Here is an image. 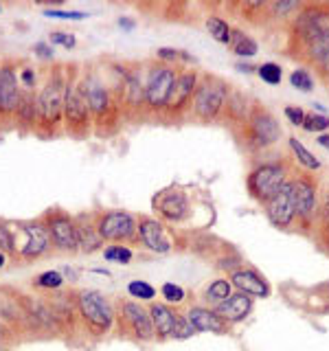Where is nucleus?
Wrapping results in <instances>:
<instances>
[{"label": "nucleus", "instance_id": "nucleus-15", "mask_svg": "<svg viewBox=\"0 0 329 351\" xmlns=\"http://www.w3.org/2000/svg\"><path fill=\"white\" fill-rule=\"evenodd\" d=\"M154 208H156V213L162 219H167V222H182V219L189 215V197L180 189L160 191L154 197Z\"/></svg>", "mask_w": 329, "mask_h": 351}, {"label": "nucleus", "instance_id": "nucleus-6", "mask_svg": "<svg viewBox=\"0 0 329 351\" xmlns=\"http://www.w3.org/2000/svg\"><path fill=\"white\" fill-rule=\"evenodd\" d=\"M175 80H178V71L171 64H151L145 77V104L151 110H162L171 95Z\"/></svg>", "mask_w": 329, "mask_h": 351}, {"label": "nucleus", "instance_id": "nucleus-23", "mask_svg": "<svg viewBox=\"0 0 329 351\" xmlns=\"http://www.w3.org/2000/svg\"><path fill=\"white\" fill-rule=\"evenodd\" d=\"M149 316H151V325H154V336L158 340L171 338L173 323H175V312L171 307L167 303H151Z\"/></svg>", "mask_w": 329, "mask_h": 351}, {"label": "nucleus", "instance_id": "nucleus-31", "mask_svg": "<svg viewBox=\"0 0 329 351\" xmlns=\"http://www.w3.org/2000/svg\"><path fill=\"white\" fill-rule=\"evenodd\" d=\"M303 130L310 134H325V130H329V117L321 112H305Z\"/></svg>", "mask_w": 329, "mask_h": 351}, {"label": "nucleus", "instance_id": "nucleus-2", "mask_svg": "<svg viewBox=\"0 0 329 351\" xmlns=\"http://www.w3.org/2000/svg\"><path fill=\"white\" fill-rule=\"evenodd\" d=\"M235 136L252 156H261V154H266L270 147H274L281 141L283 130L272 110L266 104L252 99L250 112L244 123L235 128Z\"/></svg>", "mask_w": 329, "mask_h": 351}, {"label": "nucleus", "instance_id": "nucleus-41", "mask_svg": "<svg viewBox=\"0 0 329 351\" xmlns=\"http://www.w3.org/2000/svg\"><path fill=\"white\" fill-rule=\"evenodd\" d=\"M158 60H164V64L175 62V60H186L191 62V58L184 51H175V49H158Z\"/></svg>", "mask_w": 329, "mask_h": 351}, {"label": "nucleus", "instance_id": "nucleus-40", "mask_svg": "<svg viewBox=\"0 0 329 351\" xmlns=\"http://www.w3.org/2000/svg\"><path fill=\"white\" fill-rule=\"evenodd\" d=\"M283 114L288 119V123L294 128H303V121H305V110L301 106H285L283 108Z\"/></svg>", "mask_w": 329, "mask_h": 351}, {"label": "nucleus", "instance_id": "nucleus-32", "mask_svg": "<svg viewBox=\"0 0 329 351\" xmlns=\"http://www.w3.org/2000/svg\"><path fill=\"white\" fill-rule=\"evenodd\" d=\"M314 233L329 235V191L321 193V204H318V215H316Z\"/></svg>", "mask_w": 329, "mask_h": 351}, {"label": "nucleus", "instance_id": "nucleus-44", "mask_svg": "<svg viewBox=\"0 0 329 351\" xmlns=\"http://www.w3.org/2000/svg\"><path fill=\"white\" fill-rule=\"evenodd\" d=\"M49 18H62V20H82L86 18V14H82V11H60V9H49L44 11Z\"/></svg>", "mask_w": 329, "mask_h": 351}, {"label": "nucleus", "instance_id": "nucleus-45", "mask_svg": "<svg viewBox=\"0 0 329 351\" xmlns=\"http://www.w3.org/2000/svg\"><path fill=\"white\" fill-rule=\"evenodd\" d=\"M51 42L53 44H62V47H66V49H73L75 47V36H73V33L58 31V33H51Z\"/></svg>", "mask_w": 329, "mask_h": 351}, {"label": "nucleus", "instance_id": "nucleus-38", "mask_svg": "<svg viewBox=\"0 0 329 351\" xmlns=\"http://www.w3.org/2000/svg\"><path fill=\"white\" fill-rule=\"evenodd\" d=\"M160 294L167 303H182L184 301V290L175 283H164L160 288Z\"/></svg>", "mask_w": 329, "mask_h": 351}, {"label": "nucleus", "instance_id": "nucleus-8", "mask_svg": "<svg viewBox=\"0 0 329 351\" xmlns=\"http://www.w3.org/2000/svg\"><path fill=\"white\" fill-rule=\"evenodd\" d=\"M263 206L268 222L279 228V230H296V215H294V204H292V184L290 180L285 182L281 189L274 193Z\"/></svg>", "mask_w": 329, "mask_h": 351}, {"label": "nucleus", "instance_id": "nucleus-39", "mask_svg": "<svg viewBox=\"0 0 329 351\" xmlns=\"http://www.w3.org/2000/svg\"><path fill=\"white\" fill-rule=\"evenodd\" d=\"M103 257H106L108 261L127 263V261L132 259V250H130V248H125V246H110V248H106Z\"/></svg>", "mask_w": 329, "mask_h": 351}, {"label": "nucleus", "instance_id": "nucleus-34", "mask_svg": "<svg viewBox=\"0 0 329 351\" xmlns=\"http://www.w3.org/2000/svg\"><path fill=\"white\" fill-rule=\"evenodd\" d=\"M257 75L261 77V82H266L270 86H277L283 80V69L279 64H274V62H266V64H261L257 69Z\"/></svg>", "mask_w": 329, "mask_h": 351}, {"label": "nucleus", "instance_id": "nucleus-29", "mask_svg": "<svg viewBox=\"0 0 329 351\" xmlns=\"http://www.w3.org/2000/svg\"><path fill=\"white\" fill-rule=\"evenodd\" d=\"M206 31L211 33V38L219 44H226L230 42V36H233V27L228 25L224 18L219 16H208L206 18Z\"/></svg>", "mask_w": 329, "mask_h": 351}, {"label": "nucleus", "instance_id": "nucleus-35", "mask_svg": "<svg viewBox=\"0 0 329 351\" xmlns=\"http://www.w3.org/2000/svg\"><path fill=\"white\" fill-rule=\"evenodd\" d=\"M197 332L193 329V325L189 323V318H186L184 314H178L175 312V323H173V332H171V338L173 340H186L195 336Z\"/></svg>", "mask_w": 329, "mask_h": 351}, {"label": "nucleus", "instance_id": "nucleus-13", "mask_svg": "<svg viewBox=\"0 0 329 351\" xmlns=\"http://www.w3.org/2000/svg\"><path fill=\"white\" fill-rule=\"evenodd\" d=\"M80 312L88 323L97 329H108L112 325V307L103 294L95 290H86L80 294Z\"/></svg>", "mask_w": 329, "mask_h": 351}, {"label": "nucleus", "instance_id": "nucleus-17", "mask_svg": "<svg viewBox=\"0 0 329 351\" xmlns=\"http://www.w3.org/2000/svg\"><path fill=\"white\" fill-rule=\"evenodd\" d=\"M136 233L143 241V246L151 252H158V255H164V252L171 250V239L167 237V230L158 222V219L143 215L136 222Z\"/></svg>", "mask_w": 329, "mask_h": 351}, {"label": "nucleus", "instance_id": "nucleus-48", "mask_svg": "<svg viewBox=\"0 0 329 351\" xmlns=\"http://www.w3.org/2000/svg\"><path fill=\"white\" fill-rule=\"evenodd\" d=\"M36 51H40V55H42V58H51V49L47 47V44H36Z\"/></svg>", "mask_w": 329, "mask_h": 351}, {"label": "nucleus", "instance_id": "nucleus-52", "mask_svg": "<svg viewBox=\"0 0 329 351\" xmlns=\"http://www.w3.org/2000/svg\"><path fill=\"white\" fill-rule=\"evenodd\" d=\"M3 266H5V255L0 252V268H3Z\"/></svg>", "mask_w": 329, "mask_h": 351}, {"label": "nucleus", "instance_id": "nucleus-14", "mask_svg": "<svg viewBox=\"0 0 329 351\" xmlns=\"http://www.w3.org/2000/svg\"><path fill=\"white\" fill-rule=\"evenodd\" d=\"M230 285L237 288V292H244L252 299H268L272 294V288L268 279L263 274L250 266H239L237 270L230 272Z\"/></svg>", "mask_w": 329, "mask_h": 351}, {"label": "nucleus", "instance_id": "nucleus-22", "mask_svg": "<svg viewBox=\"0 0 329 351\" xmlns=\"http://www.w3.org/2000/svg\"><path fill=\"white\" fill-rule=\"evenodd\" d=\"M86 99H88V108H90V112L95 117H103L108 114V110H110V90L106 88V84L99 80V77H90L86 84Z\"/></svg>", "mask_w": 329, "mask_h": 351}, {"label": "nucleus", "instance_id": "nucleus-43", "mask_svg": "<svg viewBox=\"0 0 329 351\" xmlns=\"http://www.w3.org/2000/svg\"><path fill=\"white\" fill-rule=\"evenodd\" d=\"M314 71H316V80L321 82L327 88V90H329V53L325 55V60L318 64Z\"/></svg>", "mask_w": 329, "mask_h": 351}, {"label": "nucleus", "instance_id": "nucleus-47", "mask_svg": "<svg viewBox=\"0 0 329 351\" xmlns=\"http://www.w3.org/2000/svg\"><path fill=\"white\" fill-rule=\"evenodd\" d=\"M22 82H25L27 88H33V84H36V77H33V73L27 69V71H22Z\"/></svg>", "mask_w": 329, "mask_h": 351}, {"label": "nucleus", "instance_id": "nucleus-37", "mask_svg": "<svg viewBox=\"0 0 329 351\" xmlns=\"http://www.w3.org/2000/svg\"><path fill=\"white\" fill-rule=\"evenodd\" d=\"M36 283L40 285V288H49V290H55V288H60V285L64 283V277H62L60 272L49 270V272H42L40 277L36 279Z\"/></svg>", "mask_w": 329, "mask_h": 351}, {"label": "nucleus", "instance_id": "nucleus-46", "mask_svg": "<svg viewBox=\"0 0 329 351\" xmlns=\"http://www.w3.org/2000/svg\"><path fill=\"white\" fill-rule=\"evenodd\" d=\"M312 239L318 244V248H321L325 255H329V235H323V233H314Z\"/></svg>", "mask_w": 329, "mask_h": 351}, {"label": "nucleus", "instance_id": "nucleus-26", "mask_svg": "<svg viewBox=\"0 0 329 351\" xmlns=\"http://www.w3.org/2000/svg\"><path fill=\"white\" fill-rule=\"evenodd\" d=\"M288 145H290V149H292V154H294V162L299 165V167H303L305 171H312V173H314V171H318V169L323 167V162L318 160V158L314 156V154H312L310 149H307L296 136H290V138H288Z\"/></svg>", "mask_w": 329, "mask_h": 351}, {"label": "nucleus", "instance_id": "nucleus-42", "mask_svg": "<svg viewBox=\"0 0 329 351\" xmlns=\"http://www.w3.org/2000/svg\"><path fill=\"white\" fill-rule=\"evenodd\" d=\"M14 250V233L5 226V224H0V252H11Z\"/></svg>", "mask_w": 329, "mask_h": 351}, {"label": "nucleus", "instance_id": "nucleus-9", "mask_svg": "<svg viewBox=\"0 0 329 351\" xmlns=\"http://www.w3.org/2000/svg\"><path fill=\"white\" fill-rule=\"evenodd\" d=\"M64 117L69 130H84L88 125V117H90V108H88L86 88L82 82L71 80L66 82L64 88Z\"/></svg>", "mask_w": 329, "mask_h": 351}, {"label": "nucleus", "instance_id": "nucleus-28", "mask_svg": "<svg viewBox=\"0 0 329 351\" xmlns=\"http://www.w3.org/2000/svg\"><path fill=\"white\" fill-rule=\"evenodd\" d=\"M101 235H99L97 226L90 224H77V244L82 246V250L86 252H95L99 246H101Z\"/></svg>", "mask_w": 329, "mask_h": 351}, {"label": "nucleus", "instance_id": "nucleus-1", "mask_svg": "<svg viewBox=\"0 0 329 351\" xmlns=\"http://www.w3.org/2000/svg\"><path fill=\"white\" fill-rule=\"evenodd\" d=\"M283 53L314 71L329 53V3H303L285 31Z\"/></svg>", "mask_w": 329, "mask_h": 351}, {"label": "nucleus", "instance_id": "nucleus-11", "mask_svg": "<svg viewBox=\"0 0 329 351\" xmlns=\"http://www.w3.org/2000/svg\"><path fill=\"white\" fill-rule=\"evenodd\" d=\"M51 237L47 226L42 224H20L14 235V248L20 250L22 257H40L49 250Z\"/></svg>", "mask_w": 329, "mask_h": 351}, {"label": "nucleus", "instance_id": "nucleus-51", "mask_svg": "<svg viewBox=\"0 0 329 351\" xmlns=\"http://www.w3.org/2000/svg\"><path fill=\"white\" fill-rule=\"evenodd\" d=\"M7 334V327H5V323L3 321H0V338H3Z\"/></svg>", "mask_w": 329, "mask_h": 351}, {"label": "nucleus", "instance_id": "nucleus-19", "mask_svg": "<svg viewBox=\"0 0 329 351\" xmlns=\"http://www.w3.org/2000/svg\"><path fill=\"white\" fill-rule=\"evenodd\" d=\"M252 305H255V299H252V296H248L244 292H233L226 301H222L217 307H213V310L222 316L224 323L235 325V323L246 321L248 314L252 312Z\"/></svg>", "mask_w": 329, "mask_h": 351}, {"label": "nucleus", "instance_id": "nucleus-27", "mask_svg": "<svg viewBox=\"0 0 329 351\" xmlns=\"http://www.w3.org/2000/svg\"><path fill=\"white\" fill-rule=\"evenodd\" d=\"M230 294H233V285H230V281L228 279H215L206 285L204 303H206V307H217L222 301H226Z\"/></svg>", "mask_w": 329, "mask_h": 351}, {"label": "nucleus", "instance_id": "nucleus-50", "mask_svg": "<svg viewBox=\"0 0 329 351\" xmlns=\"http://www.w3.org/2000/svg\"><path fill=\"white\" fill-rule=\"evenodd\" d=\"M237 71H239V73H252L255 69H252L250 64H237Z\"/></svg>", "mask_w": 329, "mask_h": 351}, {"label": "nucleus", "instance_id": "nucleus-49", "mask_svg": "<svg viewBox=\"0 0 329 351\" xmlns=\"http://www.w3.org/2000/svg\"><path fill=\"white\" fill-rule=\"evenodd\" d=\"M318 145L321 147H325V149H329V134H318Z\"/></svg>", "mask_w": 329, "mask_h": 351}, {"label": "nucleus", "instance_id": "nucleus-16", "mask_svg": "<svg viewBox=\"0 0 329 351\" xmlns=\"http://www.w3.org/2000/svg\"><path fill=\"white\" fill-rule=\"evenodd\" d=\"M49 237L60 250H77V222L64 213H49L47 217Z\"/></svg>", "mask_w": 329, "mask_h": 351}, {"label": "nucleus", "instance_id": "nucleus-12", "mask_svg": "<svg viewBox=\"0 0 329 351\" xmlns=\"http://www.w3.org/2000/svg\"><path fill=\"white\" fill-rule=\"evenodd\" d=\"M97 230L106 241H130L136 235V219L125 211H110L99 217Z\"/></svg>", "mask_w": 329, "mask_h": 351}, {"label": "nucleus", "instance_id": "nucleus-24", "mask_svg": "<svg viewBox=\"0 0 329 351\" xmlns=\"http://www.w3.org/2000/svg\"><path fill=\"white\" fill-rule=\"evenodd\" d=\"M250 106H252V99H248L239 88H230V95H228V101L224 108V114L233 121L235 128H239L241 123L246 121L248 112H250Z\"/></svg>", "mask_w": 329, "mask_h": 351}, {"label": "nucleus", "instance_id": "nucleus-5", "mask_svg": "<svg viewBox=\"0 0 329 351\" xmlns=\"http://www.w3.org/2000/svg\"><path fill=\"white\" fill-rule=\"evenodd\" d=\"M230 86L226 80L217 75H204L197 82L193 101H191V114L200 121V123H211L224 114V108L230 95Z\"/></svg>", "mask_w": 329, "mask_h": 351}, {"label": "nucleus", "instance_id": "nucleus-3", "mask_svg": "<svg viewBox=\"0 0 329 351\" xmlns=\"http://www.w3.org/2000/svg\"><path fill=\"white\" fill-rule=\"evenodd\" d=\"M255 165L250 167L246 176V186L252 200H257L259 204H266L270 197L277 193L281 186L290 180V176L296 167L294 158L288 156H257Z\"/></svg>", "mask_w": 329, "mask_h": 351}, {"label": "nucleus", "instance_id": "nucleus-4", "mask_svg": "<svg viewBox=\"0 0 329 351\" xmlns=\"http://www.w3.org/2000/svg\"><path fill=\"white\" fill-rule=\"evenodd\" d=\"M292 184V204L296 215V230L305 237L314 235L318 204H321V184L312 171L301 169L299 165L294 167L290 176Z\"/></svg>", "mask_w": 329, "mask_h": 351}, {"label": "nucleus", "instance_id": "nucleus-20", "mask_svg": "<svg viewBox=\"0 0 329 351\" xmlns=\"http://www.w3.org/2000/svg\"><path fill=\"white\" fill-rule=\"evenodd\" d=\"M20 95L16 71L11 66H3L0 69V114L16 112L20 106Z\"/></svg>", "mask_w": 329, "mask_h": 351}, {"label": "nucleus", "instance_id": "nucleus-33", "mask_svg": "<svg viewBox=\"0 0 329 351\" xmlns=\"http://www.w3.org/2000/svg\"><path fill=\"white\" fill-rule=\"evenodd\" d=\"M290 84L294 88H299V90H303V93H310V90H314V75H312V71H307V69H303V66H299L296 71H292Z\"/></svg>", "mask_w": 329, "mask_h": 351}, {"label": "nucleus", "instance_id": "nucleus-30", "mask_svg": "<svg viewBox=\"0 0 329 351\" xmlns=\"http://www.w3.org/2000/svg\"><path fill=\"white\" fill-rule=\"evenodd\" d=\"M18 117H20V123L25 125H33L36 123V114H38V101L33 99L31 95H20V106H18Z\"/></svg>", "mask_w": 329, "mask_h": 351}, {"label": "nucleus", "instance_id": "nucleus-7", "mask_svg": "<svg viewBox=\"0 0 329 351\" xmlns=\"http://www.w3.org/2000/svg\"><path fill=\"white\" fill-rule=\"evenodd\" d=\"M64 88L66 84L62 80V73H53L49 77V82L44 84L38 97V117L42 125L55 128L60 123V119L64 114Z\"/></svg>", "mask_w": 329, "mask_h": 351}, {"label": "nucleus", "instance_id": "nucleus-21", "mask_svg": "<svg viewBox=\"0 0 329 351\" xmlns=\"http://www.w3.org/2000/svg\"><path fill=\"white\" fill-rule=\"evenodd\" d=\"M123 318L132 327V332H134L136 338H141V340H151L154 338V325H151L149 310H145L141 303L125 301L123 303Z\"/></svg>", "mask_w": 329, "mask_h": 351}, {"label": "nucleus", "instance_id": "nucleus-25", "mask_svg": "<svg viewBox=\"0 0 329 351\" xmlns=\"http://www.w3.org/2000/svg\"><path fill=\"white\" fill-rule=\"evenodd\" d=\"M228 49L233 51V55H237V58H255V55L259 53V44H257L255 38L248 36L246 31L233 29V36H230Z\"/></svg>", "mask_w": 329, "mask_h": 351}, {"label": "nucleus", "instance_id": "nucleus-36", "mask_svg": "<svg viewBox=\"0 0 329 351\" xmlns=\"http://www.w3.org/2000/svg\"><path fill=\"white\" fill-rule=\"evenodd\" d=\"M127 292H130L132 299H141V301H149L156 296V290H154L147 281H130Z\"/></svg>", "mask_w": 329, "mask_h": 351}, {"label": "nucleus", "instance_id": "nucleus-10", "mask_svg": "<svg viewBox=\"0 0 329 351\" xmlns=\"http://www.w3.org/2000/svg\"><path fill=\"white\" fill-rule=\"evenodd\" d=\"M197 82H200V75H197L195 71L178 73V80H175L167 104H164V108H162L164 112H167L169 117H180L184 112H191V101H193Z\"/></svg>", "mask_w": 329, "mask_h": 351}, {"label": "nucleus", "instance_id": "nucleus-18", "mask_svg": "<svg viewBox=\"0 0 329 351\" xmlns=\"http://www.w3.org/2000/svg\"><path fill=\"white\" fill-rule=\"evenodd\" d=\"M184 316L189 318V323L193 325L195 332H211V334H219V336L230 332V325L222 321V316H219L213 307L193 305L186 310Z\"/></svg>", "mask_w": 329, "mask_h": 351}]
</instances>
